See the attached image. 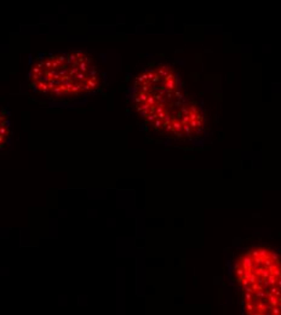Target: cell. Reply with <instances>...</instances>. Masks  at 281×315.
<instances>
[{"label": "cell", "instance_id": "1", "mask_svg": "<svg viewBox=\"0 0 281 315\" xmlns=\"http://www.w3.org/2000/svg\"><path fill=\"white\" fill-rule=\"evenodd\" d=\"M132 106L159 132L173 137H193L201 131L204 116L195 102L183 96L178 74L165 66L136 78L130 95Z\"/></svg>", "mask_w": 281, "mask_h": 315}, {"label": "cell", "instance_id": "3", "mask_svg": "<svg viewBox=\"0 0 281 315\" xmlns=\"http://www.w3.org/2000/svg\"><path fill=\"white\" fill-rule=\"evenodd\" d=\"M235 276L245 310L257 315L281 314V259L268 247H252L239 257Z\"/></svg>", "mask_w": 281, "mask_h": 315}, {"label": "cell", "instance_id": "2", "mask_svg": "<svg viewBox=\"0 0 281 315\" xmlns=\"http://www.w3.org/2000/svg\"><path fill=\"white\" fill-rule=\"evenodd\" d=\"M101 85L98 67L84 51L40 53L29 64V88L56 106L75 104L98 91Z\"/></svg>", "mask_w": 281, "mask_h": 315}]
</instances>
